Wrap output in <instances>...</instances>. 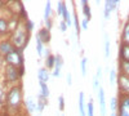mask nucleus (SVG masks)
<instances>
[{
  "instance_id": "obj_29",
  "label": "nucleus",
  "mask_w": 129,
  "mask_h": 116,
  "mask_svg": "<svg viewBox=\"0 0 129 116\" xmlns=\"http://www.w3.org/2000/svg\"><path fill=\"white\" fill-rule=\"evenodd\" d=\"M74 22H75V30H76V35L79 36V30H80V27H79V19H78V16H75V17H74Z\"/></svg>"
},
{
  "instance_id": "obj_12",
  "label": "nucleus",
  "mask_w": 129,
  "mask_h": 116,
  "mask_svg": "<svg viewBox=\"0 0 129 116\" xmlns=\"http://www.w3.org/2000/svg\"><path fill=\"white\" fill-rule=\"evenodd\" d=\"M119 83H120V88H121L124 92L129 93V78H126L125 75H123V76H120Z\"/></svg>"
},
{
  "instance_id": "obj_7",
  "label": "nucleus",
  "mask_w": 129,
  "mask_h": 116,
  "mask_svg": "<svg viewBox=\"0 0 129 116\" xmlns=\"http://www.w3.org/2000/svg\"><path fill=\"white\" fill-rule=\"evenodd\" d=\"M120 116H129V97L123 98L120 104Z\"/></svg>"
},
{
  "instance_id": "obj_42",
  "label": "nucleus",
  "mask_w": 129,
  "mask_h": 116,
  "mask_svg": "<svg viewBox=\"0 0 129 116\" xmlns=\"http://www.w3.org/2000/svg\"><path fill=\"white\" fill-rule=\"evenodd\" d=\"M61 116H64V115H61Z\"/></svg>"
},
{
  "instance_id": "obj_26",
  "label": "nucleus",
  "mask_w": 129,
  "mask_h": 116,
  "mask_svg": "<svg viewBox=\"0 0 129 116\" xmlns=\"http://www.w3.org/2000/svg\"><path fill=\"white\" fill-rule=\"evenodd\" d=\"M88 116H94V108H93V102L92 101L88 103Z\"/></svg>"
},
{
  "instance_id": "obj_39",
  "label": "nucleus",
  "mask_w": 129,
  "mask_h": 116,
  "mask_svg": "<svg viewBox=\"0 0 129 116\" xmlns=\"http://www.w3.org/2000/svg\"><path fill=\"white\" fill-rule=\"evenodd\" d=\"M2 98H3V90L0 89V102H2Z\"/></svg>"
},
{
  "instance_id": "obj_31",
  "label": "nucleus",
  "mask_w": 129,
  "mask_h": 116,
  "mask_svg": "<svg viewBox=\"0 0 129 116\" xmlns=\"http://www.w3.org/2000/svg\"><path fill=\"white\" fill-rule=\"evenodd\" d=\"M124 39L129 43V23L125 26V30H124Z\"/></svg>"
},
{
  "instance_id": "obj_36",
  "label": "nucleus",
  "mask_w": 129,
  "mask_h": 116,
  "mask_svg": "<svg viewBox=\"0 0 129 116\" xmlns=\"http://www.w3.org/2000/svg\"><path fill=\"white\" fill-rule=\"evenodd\" d=\"M59 27H61V30L64 32V31L67 30V25H66V22H64V21H62V22L59 23Z\"/></svg>"
},
{
  "instance_id": "obj_16",
  "label": "nucleus",
  "mask_w": 129,
  "mask_h": 116,
  "mask_svg": "<svg viewBox=\"0 0 129 116\" xmlns=\"http://www.w3.org/2000/svg\"><path fill=\"white\" fill-rule=\"evenodd\" d=\"M79 111H80V116H87V113H85V104H84V93H80L79 96Z\"/></svg>"
},
{
  "instance_id": "obj_8",
  "label": "nucleus",
  "mask_w": 129,
  "mask_h": 116,
  "mask_svg": "<svg viewBox=\"0 0 129 116\" xmlns=\"http://www.w3.org/2000/svg\"><path fill=\"white\" fill-rule=\"evenodd\" d=\"M98 98H100V106H101V113L106 115V99H105V90L102 88L98 89Z\"/></svg>"
},
{
  "instance_id": "obj_2",
  "label": "nucleus",
  "mask_w": 129,
  "mask_h": 116,
  "mask_svg": "<svg viewBox=\"0 0 129 116\" xmlns=\"http://www.w3.org/2000/svg\"><path fill=\"white\" fill-rule=\"evenodd\" d=\"M19 102H21V89L19 87H14L8 93V103L10 107H17Z\"/></svg>"
},
{
  "instance_id": "obj_19",
  "label": "nucleus",
  "mask_w": 129,
  "mask_h": 116,
  "mask_svg": "<svg viewBox=\"0 0 129 116\" xmlns=\"http://www.w3.org/2000/svg\"><path fill=\"white\" fill-rule=\"evenodd\" d=\"M40 88H41V96L43 97H45L48 98L49 97V89H48V85H47V83H40Z\"/></svg>"
},
{
  "instance_id": "obj_20",
  "label": "nucleus",
  "mask_w": 129,
  "mask_h": 116,
  "mask_svg": "<svg viewBox=\"0 0 129 116\" xmlns=\"http://www.w3.org/2000/svg\"><path fill=\"white\" fill-rule=\"evenodd\" d=\"M50 13H52V4H50V2H48V3L45 4V12H44V19H45V21L49 19Z\"/></svg>"
},
{
  "instance_id": "obj_21",
  "label": "nucleus",
  "mask_w": 129,
  "mask_h": 116,
  "mask_svg": "<svg viewBox=\"0 0 129 116\" xmlns=\"http://www.w3.org/2000/svg\"><path fill=\"white\" fill-rule=\"evenodd\" d=\"M36 48H38V53H39V56H43L44 54V47H43V41L38 37L36 39Z\"/></svg>"
},
{
  "instance_id": "obj_41",
  "label": "nucleus",
  "mask_w": 129,
  "mask_h": 116,
  "mask_svg": "<svg viewBox=\"0 0 129 116\" xmlns=\"http://www.w3.org/2000/svg\"><path fill=\"white\" fill-rule=\"evenodd\" d=\"M111 116H117V115H116V112H112V113H111Z\"/></svg>"
},
{
  "instance_id": "obj_25",
  "label": "nucleus",
  "mask_w": 129,
  "mask_h": 116,
  "mask_svg": "<svg viewBox=\"0 0 129 116\" xmlns=\"http://www.w3.org/2000/svg\"><path fill=\"white\" fill-rule=\"evenodd\" d=\"M83 9H84V14H85V17H87V19H89L90 16H92V14H90V7L87 4V5L83 7Z\"/></svg>"
},
{
  "instance_id": "obj_37",
  "label": "nucleus",
  "mask_w": 129,
  "mask_h": 116,
  "mask_svg": "<svg viewBox=\"0 0 129 116\" xmlns=\"http://www.w3.org/2000/svg\"><path fill=\"white\" fill-rule=\"evenodd\" d=\"M95 76L98 78V79H101V76H102V68H101V67L97 68V75H95Z\"/></svg>"
},
{
  "instance_id": "obj_5",
  "label": "nucleus",
  "mask_w": 129,
  "mask_h": 116,
  "mask_svg": "<svg viewBox=\"0 0 129 116\" xmlns=\"http://www.w3.org/2000/svg\"><path fill=\"white\" fill-rule=\"evenodd\" d=\"M117 4H119V2H117V0H109V2L105 3V18H106V19L110 18L111 12L117 7Z\"/></svg>"
},
{
  "instance_id": "obj_30",
  "label": "nucleus",
  "mask_w": 129,
  "mask_h": 116,
  "mask_svg": "<svg viewBox=\"0 0 129 116\" xmlns=\"http://www.w3.org/2000/svg\"><path fill=\"white\" fill-rule=\"evenodd\" d=\"M111 108H112L114 112H115V110L117 108V98H116V97H114V98L111 99Z\"/></svg>"
},
{
  "instance_id": "obj_28",
  "label": "nucleus",
  "mask_w": 129,
  "mask_h": 116,
  "mask_svg": "<svg viewBox=\"0 0 129 116\" xmlns=\"http://www.w3.org/2000/svg\"><path fill=\"white\" fill-rule=\"evenodd\" d=\"M98 78L97 76H94V79H93V89H94V92H97L98 90V87H100V83H98Z\"/></svg>"
},
{
  "instance_id": "obj_22",
  "label": "nucleus",
  "mask_w": 129,
  "mask_h": 116,
  "mask_svg": "<svg viewBox=\"0 0 129 116\" xmlns=\"http://www.w3.org/2000/svg\"><path fill=\"white\" fill-rule=\"evenodd\" d=\"M7 30H8V22L5 19L0 18V34H4Z\"/></svg>"
},
{
  "instance_id": "obj_27",
  "label": "nucleus",
  "mask_w": 129,
  "mask_h": 116,
  "mask_svg": "<svg viewBox=\"0 0 129 116\" xmlns=\"http://www.w3.org/2000/svg\"><path fill=\"white\" fill-rule=\"evenodd\" d=\"M121 68H123V72H124V73L129 75V62H123Z\"/></svg>"
},
{
  "instance_id": "obj_14",
  "label": "nucleus",
  "mask_w": 129,
  "mask_h": 116,
  "mask_svg": "<svg viewBox=\"0 0 129 116\" xmlns=\"http://www.w3.org/2000/svg\"><path fill=\"white\" fill-rule=\"evenodd\" d=\"M26 107H27L28 112H35V111H38V104H36V102L32 99L31 97L26 99Z\"/></svg>"
},
{
  "instance_id": "obj_4",
  "label": "nucleus",
  "mask_w": 129,
  "mask_h": 116,
  "mask_svg": "<svg viewBox=\"0 0 129 116\" xmlns=\"http://www.w3.org/2000/svg\"><path fill=\"white\" fill-rule=\"evenodd\" d=\"M5 75H7V79H8L9 81H17L18 78L21 76V75H19V71L17 70V67H16V66H12V65L7 66V68H5Z\"/></svg>"
},
{
  "instance_id": "obj_38",
  "label": "nucleus",
  "mask_w": 129,
  "mask_h": 116,
  "mask_svg": "<svg viewBox=\"0 0 129 116\" xmlns=\"http://www.w3.org/2000/svg\"><path fill=\"white\" fill-rule=\"evenodd\" d=\"M71 83H72V78H71V73H67V84H69V85H71Z\"/></svg>"
},
{
  "instance_id": "obj_1",
  "label": "nucleus",
  "mask_w": 129,
  "mask_h": 116,
  "mask_svg": "<svg viewBox=\"0 0 129 116\" xmlns=\"http://www.w3.org/2000/svg\"><path fill=\"white\" fill-rule=\"evenodd\" d=\"M5 61L12 66H17L19 65L21 67L23 66V57H22V53H21V49L19 50H13L12 53H9L8 56H5Z\"/></svg>"
},
{
  "instance_id": "obj_11",
  "label": "nucleus",
  "mask_w": 129,
  "mask_h": 116,
  "mask_svg": "<svg viewBox=\"0 0 129 116\" xmlns=\"http://www.w3.org/2000/svg\"><path fill=\"white\" fill-rule=\"evenodd\" d=\"M38 78H39L40 83H47L49 80V72H48V70L47 68H40L39 73H38Z\"/></svg>"
},
{
  "instance_id": "obj_33",
  "label": "nucleus",
  "mask_w": 129,
  "mask_h": 116,
  "mask_svg": "<svg viewBox=\"0 0 129 116\" xmlns=\"http://www.w3.org/2000/svg\"><path fill=\"white\" fill-rule=\"evenodd\" d=\"M81 27H83V30H88V19L87 18L81 21Z\"/></svg>"
},
{
  "instance_id": "obj_10",
  "label": "nucleus",
  "mask_w": 129,
  "mask_h": 116,
  "mask_svg": "<svg viewBox=\"0 0 129 116\" xmlns=\"http://www.w3.org/2000/svg\"><path fill=\"white\" fill-rule=\"evenodd\" d=\"M38 37L43 41V43H48V41L50 40L49 30H47V28H41V30L39 31V34H38Z\"/></svg>"
},
{
  "instance_id": "obj_40",
  "label": "nucleus",
  "mask_w": 129,
  "mask_h": 116,
  "mask_svg": "<svg viewBox=\"0 0 129 116\" xmlns=\"http://www.w3.org/2000/svg\"><path fill=\"white\" fill-rule=\"evenodd\" d=\"M4 4H5V3H4V2H2V0H0V7H3Z\"/></svg>"
},
{
  "instance_id": "obj_6",
  "label": "nucleus",
  "mask_w": 129,
  "mask_h": 116,
  "mask_svg": "<svg viewBox=\"0 0 129 116\" xmlns=\"http://www.w3.org/2000/svg\"><path fill=\"white\" fill-rule=\"evenodd\" d=\"M63 66V59L59 54L56 56V63H54V72H53V76L59 78L61 76V68Z\"/></svg>"
},
{
  "instance_id": "obj_3",
  "label": "nucleus",
  "mask_w": 129,
  "mask_h": 116,
  "mask_svg": "<svg viewBox=\"0 0 129 116\" xmlns=\"http://www.w3.org/2000/svg\"><path fill=\"white\" fill-rule=\"evenodd\" d=\"M13 43H14V45L17 47V48H19V49H22V47L25 45V43H26V32L21 28V27H18L16 31H14V34H13Z\"/></svg>"
},
{
  "instance_id": "obj_15",
  "label": "nucleus",
  "mask_w": 129,
  "mask_h": 116,
  "mask_svg": "<svg viewBox=\"0 0 129 116\" xmlns=\"http://www.w3.org/2000/svg\"><path fill=\"white\" fill-rule=\"evenodd\" d=\"M121 58L124 59V62H129V44L121 45Z\"/></svg>"
},
{
  "instance_id": "obj_18",
  "label": "nucleus",
  "mask_w": 129,
  "mask_h": 116,
  "mask_svg": "<svg viewBox=\"0 0 129 116\" xmlns=\"http://www.w3.org/2000/svg\"><path fill=\"white\" fill-rule=\"evenodd\" d=\"M110 56V39L107 35H105V57L109 58Z\"/></svg>"
},
{
  "instance_id": "obj_24",
  "label": "nucleus",
  "mask_w": 129,
  "mask_h": 116,
  "mask_svg": "<svg viewBox=\"0 0 129 116\" xmlns=\"http://www.w3.org/2000/svg\"><path fill=\"white\" fill-rule=\"evenodd\" d=\"M87 62H88V59L85 57L81 59V73H83V76L87 75Z\"/></svg>"
},
{
  "instance_id": "obj_35",
  "label": "nucleus",
  "mask_w": 129,
  "mask_h": 116,
  "mask_svg": "<svg viewBox=\"0 0 129 116\" xmlns=\"http://www.w3.org/2000/svg\"><path fill=\"white\" fill-rule=\"evenodd\" d=\"M32 27H34V23H32V21H27V22H26V30L31 31Z\"/></svg>"
},
{
  "instance_id": "obj_32",
  "label": "nucleus",
  "mask_w": 129,
  "mask_h": 116,
  "mask_svg": "<svg viewBox=\"0 0 129 116\" xmlns=\"http://www.w3.org/2000/svg\"><path fill=\"white\" fill-rule=\"evenodd\" d=\"M115 79H116V71L111 70V72H110V81H111V84L115 83Z\"/></svg>"
},
{
  "instance_id": "obj_17",
  "label": "nucleus",
  "mask_w": 129,
  "mask_h": 116,
  "mask_svg": "<svg viewBox=\"0 0 129 116\" xmlns=\"http://www.w3.org/2000/svg\"><path fill=\"white\" fill-rule=\"evenodd\" d=\"M38 98H39V99H38L36 104H38V111L40 112V111L44 110V107H45V104H47V98H45V97H43L41 94H40Z\"/></svg>"
},
{
  "instance_id": "obj_34",
  "label": "nucleus",
  "mask_w": 129,
  "mask_h": 116,
  "mask_svg": "<svg viewBox=\"0 0 129 116\" xmlns=\"http://www.w3.org/2000/svg\"><path fill=\"white\" fill-rule=\"evenodd\" d=\"M58 102H59V108H61V110H63V108H64V99H63V97H62V96L58 98Z\"/></svg>"
},
{
  "instance_id": "obj_9",
  "label": "nucleus",
  "mask_w": 129,
  "mask_h": 116,
  "mask_svg": "<svg viewBox=\"0 0 129 116\" xmlns=\"http://www.w3.org/2000/svg\"><path fill=\"white\" fill-rule=\"evenodd\" d=\"M13 50H14V48L12 47L10 43H8V41H3V43H0V53L8 56L9 53H12Z\"/></svg>"
},
{
  "instance_id": "obj_13",
  "label": "nucleus",
  "mask_w": 129,
  "mask_h": 116,
  "mask_svg": "<svg viewBox=\"0 0 129 116\" xmlns=\"http://www.w3.org/2000/svg\"><path fill=\"white\" fill-rule=\"evenodd\" d=\"M62 16H63V21L66 22L67 26H71L72 25V19H71V16H70V12L66 5H63V10H62Z\"/></svg>"
},
{
  "instance_id": "obj_23",
  "label": "nucleus",
  "mask_w": 129,
  "mask_h": 116,
  "mask_svg": "<svg viewBox=\"0 0 129 116\" xmlns=\"http://www.w3.org/2000/svg\"><path fill=\"white\" fill-rule=\"evenodd\" d=\"M54 63H56V57L54 56H48V58H47V67L48 68L54 67Z\"/></svg>"
}]
</instances>
